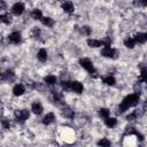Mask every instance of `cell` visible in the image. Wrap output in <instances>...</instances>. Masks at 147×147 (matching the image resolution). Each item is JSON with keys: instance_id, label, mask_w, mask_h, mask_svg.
I'll return each mask as SVG.
<instances>
[{"instance_id": "cell-5", "label": "cell", "mask_w": 147, "mask_h": 147, "mask_svg": "<svg viewBox=\"0 0 147 147\" xmlns=\"http://www.w3.org/2000/svg\"><path fill=\"white\" fill-rule=\"evenodd\" d=\"M83 90H84V86L78 80H74V82H70V86H69V91L71 92H75L77 94H80L83 93Z\"/></svg>"}, {"instance_id": "cell-22", "label": "cell", "mask_w": 147, "mask_h": 147, "mask_svg": "<svg viewBox=\"0 0 147 147\" xmlns=\"http://www.w3.org/2000/svg\"><path fill=\"white\" fill-rule=\"evenodd\" d=\"M98 114H99V116H100L101 118L106 119V118H108V117H109L110 111H109V109H107V108H100V109H99V111H98Z\"/></svg>"}, {"instance_id": "cell-32", "label": "cell", "mask_w": 147, "mask_h": 147, "mask_svg": "<svg viewBox=\"0 0 147 147\" xmlns=\"http://www.w3.org/2000/svg\"><path fill=\"white\" fill-rule=\"evenodd\" d=\"M102 44H103V46H110V44H111V40H110V38L106 37L105 39H102Z\"/></svg>"}, {"instance_id": "cell-10", "label": "cell", "mask_w": 147, "mask_h": 147, "mask_svg": "<svg viewBox=\"0 0 147 147\" xmlns=\"http://www.w3.org/2000/svg\"><path fill=\"white\" fill-rule=\"evenodd\" d=\"M42 110H44V108H42V106H41L40 102L34 101V102L31 105V111H32L34 115H40V114L42 113Z\"/></svg>"}, {"instance_id": "cell-11", "label": "cell", "mask_w": 147, "mask_h": 147, "mask_svg": "<svg viewBox=\"0 0 147 147\" xmlns=\"http://www.w3.org/2000/svg\"><path fill=\"white\" fill-rule=\"evenodd\" d=\"M62 9H63L65 13L71 14V13H74V10H75V6H74V3H72L71 1H64V2L62 3Z\"/></svg>"}, {"instance_id": "cell-13", "label": "cell", "mask_w": 147, "mask_h": 147, "mask_svg": "<svg viewBox=\"0 0 147 147\" xmlns=\"http://www.w3.org/2000/svg\"><path fill=\"white\" fill-rule=\"evenodd\" d=\"M14 77H15V74H14V71L10 70V69H7V70L1 75V79H2V80H6V82L11 80Z\"/></svg>"}, {"instance_id": "cell-15", "label": "cell", "mask_w": 147, "mask_h": 147, "mask_svg": "<svg viewBox=\"0 0 147 147\" xmlns=\"http://www.w3.org/2000/svg\"><path fill=\"white\" fill-rule=\"evenodd\" d=\"M134 40H136V42L137 44H140V45H142V44H145L146 42V34L145 33H142V32H138V33H136L134 34Z\"/></svg>"}, {"instance_id": "cell-36", "label": "cell", "mask_w": 147, "mask_h": 147, "mask_svg": "<svg viewBox=\"0 0 147 147\" xmlns=\"http://www.w3.org/2000/svg\"><path fill=\"white\" fill-rule=\"evenodd\" d=\"M145 34H146V39H147V32H146V33H145Z\"/></svg>"}, {"instance_id": "cell-35", "label": "cell", "mask_w": 147, "mask_h": 147, "mask_svg": "<svg viewBox=\"0 0 147 147\" xmlns=\"http://www.w3.org/2000/svg\"><path fill=\"white\" fill-rule=\"evenodd\" d=\"M144 110H146V111H147V101L144 103Z\"/></svg>"}, {"instance_id": "cell-16", "label": "cell", "mask_w": 147, "mask_h": 147, "mask_svg": "<svg viewBox=\"0 0 147 147\" xmlns=\"http://www.w3.org/2000/svg\"><path fill=\"white\" fill-rule=\"evenodd\" d=\"M87 45L91 47V48H96V47H101L103 46L102 44V40H98V39H87Z\"/></svg>"}, {"instance_id": "cell-12", "label": "cell", "mask_w": 147, "mask_h": 147, "mask_svg": "<svg viewBox=\"0 0 147 147\" xmlns=\"http://www.w3.org/2000/svg\"><path fill=\"white\" fill-rule=\"evenodd\" d=\"M47 57H48L47 51H46L45 48H40V49L38 51V53H37V59H38V61H40V62H46V61H47Z\"/></svg>"}, {"instance_id": "cell-29", "label": "cell", "mask_w": 147, "mask_h": 147, "mask_svg": "<svg viewBox=\"0 0 147 147\" xmlns=\"http://www.w3.org/2000/svg\"><path fill=\"white\" fill-rule=\"evenodd\" d=\"M98 145H99V146L108 147V146H110V141H109L107 138H102V139H100V140L98 141Z\"/></svg>"}, {"instance_id": "cell-18", "label": "cell", "mask_w": 147, "mask_h": 147, "mask_svg": "<svg viewBox=\"0 0 147 147\" xmlns=\"http://www.w3.org/2000/svg\"><path fill=\"white\" fill-rule=\"evenodd\" d=\"M105 124H106L107 127L113 129V127H115L117 125V119L114 118V117H108V118L105 119Z\"/></svg>"}, {"instance_id": "cell-14", "label": "cell", "mask_w": 147, "mask_h": 147, "mask_svg": "<svg viewBox=\"0 0 147 147\" xmlns=\"http://www.w3.org/2000/svg\"><path fill=\"white\" fill-rule=\"evenodd\" d=\"M61 113H62V115L64 116V117H67V118H74V116H75V113H74V110H71L68 106H64V107H62V110H61Z\"/></svg>"}, {"instance_id": "cell-34", "label": "cell", "mask_w": 147, "mask_h": 147, "mask_svg": "<svg viewBox=\"0 0 147 147\" xmlns=\"http://www.w3.org/2000/svg\"><path fill=\"white\" fill-rule=\"evenodd\" d=\"M0 5H1V10H6V2L3 0H0Z\"/></svg>"}, {"instance_id": "cell-25", "label": "cell", "mask_w": 147, "mask_h": 147, "mask_svg": "<svg viewBox=\"0 0 147 147\" xmlns=\"http://www.w3.org/2000/svg\"><path fill=\"white\" fill-rule=\"evenodd\" d=\"M52 100L54 102H60L62 101V93L61 92H57V91H53L52 92Z\"/></svg>"}, {"instance_id": "cell-19", "label": "cell", "mask_w": 147, "mask_h": 147, "mask_svg": "<svg viewBox=\"0 0 147 147\" xmlns=\"http://www.w3.org/2000/svg\"><path fill=\"white\" fill-rule=\"evenodd\" d=\"M102 82H103L106 85L114 86V85H115V83H116V79H115V77H114V76L108 75V76H106V77H103V78H102Z\"/></svg>"}, {"instance_id": "cell-9", "label": "cell", "mask_w": 147, "mask_h": 147, "mask_svg": "<svg viewBox=\"0 0 147 147\" xmlns=\"http://www.w3.org/2000/svg\"><path fill=\"white\" fill-rule=\"evenodd\" d=\"M55 119H56V117H55V114H54V113H52V111H51V113H47V114L44 116V118H42V124L49 125V124L54 123Z\"/></svg>"}, {"instance_id": "cell-3", "label": "cell", "mask_w": 147, "mask_h": 147, "mask_svg": "<svg viewBox=\"0 0 147 147\" xmlns=\"http://www.w3.org/2000/svg\"><path fill=\"white\" fill-rule=\"evenodd\" d=\"M14 116L16 118V122L24 123L30 117V113L26 109H17V110L14 111Z\"/></svg>"}, {"instance_id": "cell-6", "label": "cell", "mask_w": 147, "mask_h": 147, "mask_svg": "<svg viewBox=\"0 0 147 147\" xmlns=\"http://www.w3.org/2000/svg\"><path fill=\"white\" fill-rule=\"evenodd\" d=\"M8 41H9L10 44H14V45L21 44V41H22V36H21V33H20L18 31H14V32L9 33V34H8Z\"/></svg>"}, {"instance_id": "cell-20", "label": "cell", "mask_w": 147, "mask_h": 147, "mask_svg": "<svg viewBox=\"0 0 147 147\" xmlns=\"http://www.w3.org/2000/svg\"><path fill=\"white\" fill-rule=\"evenodd\" d=\"M136 40H134V38H131V37H127V38H125L124 39V45H125V47H127V48H133L134 46H136Z\"/></svg>"}, {"instance_id": "cell-24", "label": "cell", "mask_w": 147, "mask_h": 147, "mask_svg": "<svg viewBox=\"0 0 147 147\" xmlns=\"http://www.w3.org/2000/svg\"><path fill=\"white\" fill-rule=\"evenodd\" d=\"M41 23L45 25V26H48V28H52L54 25V20L51 18V17H42L41 20Z\"/></svg>"}, {"instance_id": "cell-1", "label": "cell", "mask_w": 147, "mask_h": 147, "mask_svg": "<svg viewBox=\"0 0 147 147\" xmlns=\"http://www.w3.org/2000/svg\"><path fill=\"white\" fill-rule=\"evenodd\" d=\"M138 103H139V94H137V93L129 94V95H126V96L122 100V102L119 103V106H118V113L122 114V113L129 110V108L136 107Z\"/></svg>"}, {"instance_id": "cell-23", "label": "cell", "mask_w": 147, "mask_h": 147, "mask_svg": "<svg viewBox=\"0 0 147 147\" xmlns=\"http://www.w3.org/2000/svg\"><path fill=\"white\" fill-rule=\"evenodd\" d=\"M0 20L3 24H10L11 23V15L10 14H1Z\"/></svg>"}, {"instance_id": "cell-26", "label": "cell", "mask_w": 147, "mask_h": 147, "mask_svg": "<svg viewBox=\"0 0 147 147\" xmlns=\"http://www.w3.org/2000/svg\"><path fill=\"white\" fill-rule=\"evenodd\" d=\"M40 34H41V31H40L39 28H33V29L31 30V32H30V36H31L33 39H39Z\"/></svg>"}, {"instance_id": "cell-8", "label": "cell", "mask_w": 147, "mask_h": 147, "mask_svg": "<svg viewBox=\"0 0 147 147\" xmlns=\"http://www.w3.org/2000/svg\"><path fill=\"white\" fill-rule=\"evenodd\" d=\"M24 92H25V87H24L23 84L18 83V84H15L14 85V87H13V94L15 96H21V95L24 94Z\"/></svg>"}, {"instance_id": "cell-30", "label": "cell", "mask_w": 147, "mask_h": 147, "mask_svg": "<svg viewBox=\"0 0 147 147\" xmlns=\"http://www.w3.org/2000/svg\"><path fill=\"white\" fill-rule=\"evenodd\" d=\"M140 82H144L147 84V69H141L140 74Z\"/></svg>"}, {"instance_id": "cell-21", "label": "cell", "mask_w": 147, "mask_h": 147, "mask_svg": "<svg viewBox=\"0 0 147 147\" xmlns=\"http://www.w3.org/2000/svg\"><path fill=\"white\" fill-rule=\"evenodd\" d=\"M31 17L33 18V20H41L44 16H42V13H41V10L40 9H33L32 11H31Z\"/></svg>"}, {"instance_id": "cell-27", "label": "cell", "mask_w": 147, "mask_h": 147, "mask_svg": "<svg viewBox=\"0 0 147 147\" xmlns=\"http://www.w3.org/2000/svg\"><path fill=\"white\" fill-rule=\"evenodd\" d=\"M79 32H80L83 36H90L91 32H92V30H91L90 26H87V25H83V26L79 29Z\"/></svg>"}, {"instance_id": "cell-33", "label": "cell", "mask_w": 147, "mask_h": 147, "mask_svg": "<svg viewBox=\"0 0 147 147\" xmlns=\"http://www.w3.org/2000/svg\"><path fill=\"white\" fill-rule=\"evenodd\" d=\"M138 3H139L140 6L146 7V6H147V0H138Z\"/></svg>"}, {"instance_id": "cell-4", "label": "cell", "mask_w": 147, "mask_h": 147, "mask_svg": "<svg viewBox=\"0 0 147 147\" xmlns=\"http://www.w3.org/2000/svg\"><path fill=\"white\" fill-rule=\"evenodd\" d=\"M101 55L109 59H116L118 55V52L110 46H103V48L101 49Z\"/></svg>"}, {"instance_id": "cell-2", "label": "cell", "mask_w": 147, "mask_h": 147, "mask_svg": "<svg viewBox=\"0 0 147 147\" xmlns=\"http://www.w3.org/2000/svg\"><path fill=\"white\" fill-rule=\"evenodd\" d=\"M79 64H80V67H82L83 69H85L91 76L94 75V74H96V70H95V68H94V65H93V62H92L90 59H87V57L79 59Z\"/></svg>"}, {"instance_id": "cell-28", "label": "cell", "mask_w": 147, "mask_h": 147, "mask_svg": "<svg viewBox=\"0 0 147 147\" xmlns=\"http://www.w3.org/2000/svg\"><path fill=\"white\" fill-rule=\"evenodd\" d=\"M138 116H139L138 111H132L131 114H129V115L126 116V121H134V119L138 118Z\"/></svg>"}, {"instance_id": "cell-31", "label": "cell", "mask_w": 147, "mask_h": 147, "mask_svg": "<svg viewBox=\"0 0 147 147\" xmlns=\"http://www.w3.org/2000/svg\"><path fill=\"white\" fill-rule=\"evenodd\" d=\"M1 125H2V129H5V130H8V129L10 127V123H9V121L6 119V118L1 119Z\"/></svg>"}, {"instance_id": "cell-17", "label": "cell", "mask_w": 147, "mask_h": 147, "mask_svg": "<svg viewBox=\"0 0 147 147\" xmlns=\"http://www.w3.org/2000/svg\"><path fill=\"white\" fill-rule=\"evenodd\" d=\"M56 82H57V78L54 75H47L44 78V83L47 85H54V84H56Z\"/></svg>"}, {"instance_id": "cell-7", "label": "cell", "mask_w": 147, "mask_h": 147, "mask_svg": "<svg viewBox=\"0 0 147 147\" xmlns=\"http://www.w3.org/2000/svg\"><path fill=\"white\" fill-rule=\"evenodd\" d=\"M24 9H25V7H24V5H23L22 2H16V3L13 5V7H11L10 10H11V14H13V15L20 16V15L23 14Z\"/></svg>"}]
</instances>
